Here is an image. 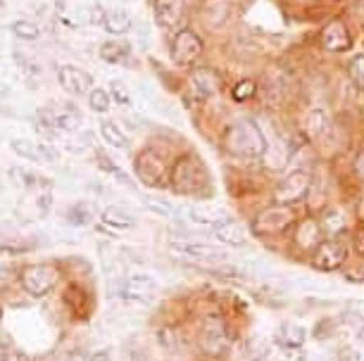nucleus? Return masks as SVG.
Returning <instances> with one entry per match:
<instances>
[{
  "label": "nucleus",
  "instance_id": "obj_9",
  "mask_svg": "<svg viewBox=\"0 0 364 361\" xmlns=\"http://www.w3.org/2000/svg\"><path fill=\"white\" fill-rule=\"evenodd\" d=\"M171 252H176L178 257H186V260H196V262H212V260H224V250L217 248L212 243H203V240H176L171 238L169 240Z\"/></svg>",
  "mask_w": 364,
  "mask_h": 361
},
{
  "label": "nucleus",
  "instance_id": "obj_42",
  "mask_svg": "<svg viewBox=\"0 0 364 361\" xmlns=\"http://www.w3.org/2000/svg\"><path fill=\"white\" fill-rule=\"evenodd\" d=\"M360 361H364V354H362V357H360Z\"/></svg>",
  "mask_w": 364,
  "mask_h": 361
},
{
  "label": "nucleus",
  "instance_id": "obj_2",
  "mask_svg": "<svg viewBox=\"0 0 364 361\" xmlns=\"http://www.w3.org/2000/svg\"><path fill=\"white\" fill-rule=\"evenodd\" d=\"M205 181H208V174H205L203 162L196 155H181L171 167L169 183L178 195H198L203 190Z\"/></svg>",
  "mask_w": 364,
  "mask_h": 361
},
{
  "label": "nucleus",
  "instance_id": "obj_18",
  "mask_svg": "<svg viewBox=\"0 0 364 361\" xmlns=\"http://www.w3.org/2000/svg\"><path fill=\"white\" fill-rule=\"evenodd\" d=\"M212 238L219 243V245H229V248H240V245L248 243V231L245 226H240L238 221H224L219 226L212 228Z\"/></svg>",
  "mask_w": 364,
  "mask_h": 361
},
{
  "label": "nucleus",
  "instance_id": "obj_27",
  "mask_svg": "<svg viewBox=\"0 0 364 361\" xmlns=\"http://www.w3.org/2000/svg\"><path fill=\"white\" fill-rule=\"evenodd\" d=\"M255 95H257V84L252 79L238 81V84L231 88V98L236 102H248V100L255 98Z\"/></svg>",
  "mask_w": 364,
  "mask_h": 361
},
{
  "label": "nucleus",
  "instance_id": "obj_4",
  "mask_svg": "<svg viewBox=\"0 0 364 361\" xmlns=\"http://www.w3.org/2000/svg\"><path fill=\"white\" fill-rule=\"evenodd\" d=\"M203 50L205 43L196 31L181 29L178 33H174V40H171V60H174V65L193 67L203 57Z\"/></svg>",
  "mask_w": 364,
  "mask_h": 361
},
{
  "label": "nucleus",
  "instance_id": "obj_41",
  "mask_svg": "<svg viewBox=\"0 0 364 361\" xmlns=\"http://www.w3.org/2000/svg\"><path fill=\"white\" fill-rule=\"evenodd\" d=\"M357 338H360V343H364V326H362V331H360V335H357Z\"/></svg>",
  "mask_w": 364,
  "mask_h": 361
},
{
  "label": "nucleus",
  "instance_id": "obj_38",
  "mask_svg": "<svg viewBox=\"0 0 364 361\" xmlns=\"http://www.w3.org/2000/svg\"><path fill=\"white\" fill-rule=\"evenodd\" d=\"M10 281V271L8 269H0V285H5Z\"/></svg>",
  "mask_w": 364,
  "mask_h": 361
},
{
  "label": "nucleus",
  "instance_id": "obj_40",
  "mask_svg": "<svg viewBox=\"0 0 364 361\" xmlns=\"http://www.w3.org/2000/svg\"><path fill=\"white\" fill-rule=\"evenodd\" d=\"M357 214H360V219L364 221V197H362V202H360V207H357Z\"/></svg>",
  "mask_w": 364,
  "mask_h": 361
},
{
  "label": "nucleus",
  "instance_id": "obj_13",
  "mask_svg": "<svg viewBox=\"0 0 364 361\" xmlns=\"http://www.w3.org/2000/svg\"><path fill=\"white\" fill-rule=\"evenodd\" d=\"M346 255H348L346 245L333 238V240H324L314 248L312 264H314V269H319V271H333L336 267H341V264L346 262Z\"/></svg>",
  "mask_w": 364,
  "mask_h": 361
},
{
  "label": "nucleus",
  "instance_id": "obj_11",
  "mask_svg": "<svg viewBox=\"0 0 364 361\" xmlns=\"http://www.w3.org/2000/svg\"><path fill=\"white\" fill-rule=\"evenodd\" d=\"M41 124H46L48 128L55 131H77L81 126V114L74 110L72 105H60V107H43L38 112Z\"/></svg>",
  "mask_w": 364,
  "mask_h": 361
},
{
  "label": "nucleus",
  "instance_id": "obj_35",
  "mask_svg": "<svg viewBox=\"0 0 364 361\" xmlns=\"http://www.w3.org/2000/svg\"><path fill=\"white\" fill-rule=\"evenodd\" d=\"M355 250H357V255L364 257V226L355 233Z\"/></svg>",
  "mask_w": 364,
  "mask_h": 361
},
{
  "label": "nucleus",
  "instance_id": "obj_36",
  "mask_svg": "<svg viewBox=\"0 0 364 361\" xmlns=\"http://www.w3.org/2000/svg\"><path fill=\"white\" fill-rule=\"evenodd\" d=\"M355 172H357V176H362L364 179V150L360 155H357V162H355Z\"/></svg>",
  "mask_w": 364,
  "mask_h": 361
},
{
  "label": "nucleus",
  "instance_id": "obj_39",
  "mask_svg": "<svg viewBox=\"0 0 364 361\" xmlns=\"http://www.w3.org/2000/svg\"><path fill=\"white\" fill-rule=\"evenodd\" d=\"M8 359V350H5V340L0 338V361H5Z\"/></svg>",
  "mask_w": 364,
  "mask_h": 361
},
{
  "label": "nucleus",
  "instance_id": "obj_32",
  "mask_svg": "<svg viewBox=\"0 0 364 361\" xmlns=\"http://www.w3.org/2000/svg\"><path fill=\"white\" fill-rule=\"evenodd\" d=\"M146 204H148V209H153V212L160 214V216H174L176 214V209L171 207L169 202L160 200V197H146Z\"/></svg>",
  "mask_w": 364,
  "mask_h": 361
},
{
  "label": "nucleus",
  "instance_id": "obj_21",
  "mask_svg": "<svg viewBox=\"0 0 364 361\" xmlns=\"http://www.w3.org/2000/svg\"><path fill=\"white\" fill-rule=\"evenodd\" d=\"M100 221L105 223V226L114 228V231H127V228H134L136 226V219L129 212H124V209L119 207H107L102 209L100 214Z\"/></svg>",
  "mask_w": 364,
  "mask_h": 361
},
{
  "label": "nucleus",
  "instance_id": "obj_15",
  "mask_svg": "<svg viewBox=\"0 0 364 361\" xmlns=\"http://www.w3.org/2000/svg\"><path fill=\"white\" fill-rule=\"evenodd\" d=\"M191 88L200 100H208L222 91V74L212 67H198L191 72Z\"/></svg>",
  "mask_w": 364,
  "mask_h": 361
},
{
  "label": "nucleus",
  "instance_id": "obj_14",
  "mask_svg": "<svg viewBox=\"0 0 364 361\" xmlns=\"http://www.w3.org/2000/svg\"><path fill=\"white\" fill-rule=\"evenodd\" d=\"M58 81L60 86L65 88L67 93L72 95H86L93 91V77L88 74L86 70H81V67H74V65H65L58 70Z\"/></svg>",
  "mask_w": 364,
  "mask_h": 361
},
{
  "label": "nucleus",
  "instance_id": "obj_20",
  "mask_svg": "<svg viewBox=\"0 0 364 361\" xmlns=\"http://www.w3.org/2000/svg\"><path fill=\"white\" fill-rule=\"evenodd\" d=\"M102 29L112 33V36H122V33L132 29V17L124 10H107L102 15Z\"/></svg>",
  "mask_w": 364,
  "mask_h": 361
},
{
  "label": "nucleus",
  "instance_id": "obj_23",
  "mask_svg": "<svg viewBox=\"0 0 364 361\" xmlns=\"http://www.w3.org/2000/svg\"><path fill=\"white\" fill-rule=\"evenodd\" d=\"M100 57L105 60L107 65H122L129 57V45L117 43V40H107L100 48Z\"/></svg>",
  "mask_w": 364,
  "mask_h": 361
},
{
  "label": "nucleus",
  "instance_id": "obj_30",
  "mask_svg": "<svg viewBox=\"0 0 364 361\" xmlns=\"http://www.w3.org/2000/svg\"><path fill=\"white\" fill-rule=\"evenodd\" d=\"M284 331L286 333H281V338H284L286 347H300L305 343V328H300V326H286Z\"/></svg>",
  "mask_w": 364,
  "mask_h": 361
},
{
  "label": "nucleus",
  "instance_id": "obj_29",
  "mask_svg": "<svg viewBox=\"0 0 364 361\" xmlns=\"http://www.w3.org/2000/svg\"><path fill=\"white\" fill-rule=\"evenodd\" d=\"M12 33L22 40H36L38 38V26L33 22H29V19H17V22H12Z\"/></svg>",
  "mask_w": 364,
  "mask_h": 361
},
{
  "label": "nucleus",
  "instance_id": "obj_12",
  "mask_svg": "<svg viewBox=\"0 0 364 361\" xmlns=\"http://www.w3.org/2000/svg\"><path fill=\"white\" fill-rule=\"evenodd\" d=\"M321 48L328 52H346L353 48V33L343 19H331L324 29H321Z\"/></svg>",
  "mask_w": 364,
  "mask_h": 361
},
{
  "label": "nucleus",
  "instance_id": "obj_6",
  "mask_svg": "<svg viewBox=\"0 0 364 361\" xmlns=\"http://www.w3.org/2000/svg\"><path fill=\"white\" fill-rule=\"evenodd\" d=\"M157 288H160V283H157L155 276L136 271V274H129L124 278V285H122V299L129 304H150Z\"/></svg>",
  "mask_w": 364,
  "mask_h": 361
},
{
  "label": "nucleus",
  "instance_id": "obj_5",
  "mask_svg": "<svg viewBox=\"0 0 364 361\" xmlns=\"http://www.w3.org/2000/svg\"><path fill=\"white\" fill-rule=\"evenodd\" d=\"M22 288L31 297H46L58 283V269L50 264H31L22 271Z\"/></svg>",
  "mask_w": 364,
  "mask_h": 361
},
{
  "label": "nucleus",
  "instance_id": "obj_7",
  "mask_svg": "<svg viewBox=\"0 0 364 361\" xmlns=\"http://www.w3.org/2000/svg\"><path fill=\"white\" fill-rule=\"evenodd\" d=\"M293 221H295V212L291 204H277V207L264 209V212L257 216L255 231L259 235H279V233H284Z\"/></svg>",
  "mask_w": 364,
  "mask_h": 361
},
{
  "label": "nucleus",
  "instance_id": "obj_22",
  "mask_svg": "<svg viewBox=\"0 0 364 361\" xmlns=\"http://www.w3.org/2000/svg\"><path fill=\"white\" fill-rule=\"evenodd\" d=\"M100 135H102V140H105L109 148L124 150L129 145L127 133L122 131L119 124H117V121H112V119H102L100 121Z\"/></svg>",
  "mask_w": 364,
  "mask_h": 361
},
{
  "label": "nucleus",
  "instance_id": "obj_33",
  "mask_svg": "<svg viewBox=\"0 0 364 361\" xmlns=\"http://www.w3.org/2000/svg\"><path fill=\"white\" fill-rule=\"evenodd\" d=\"M350 77H353V81L360 88H364V55H355L353 60H350Z\"/></svg>",
  "mask_w": 364,
  "mask_h": 361
},
{
  "label": "nucleus",
  "instance_id": "obj_8",
  "mask_svg": "<svg viewBox=\"0 0 364 361\" xmlns=\"http://www.w3.org/2000/svg\"><path fill=\"white\" fill-rule=\"evenodd\" d=\"M153 12L160 29L178 33L183 26V19H186V0H155Z\"/></svg>",
  "mask_w": 364,
  "mask_h": 361
},
{
  "label": "nucleus",
  "instance_id": "obj_24",
  "mask_svg": "<svg viewBox=\"0 0 364 361\" xmlns=\"http://www.w3.org/2000/svg\"><path fill=\"white\" fill-rule=\"evenodd\" d=\"M295 243H300V245H305V248H317V243H319V226H317V221H312V219H305L302 223H298V233H295Z\"/></svg>",
  "mask_w": 364,
  "mask_h": 361
},
{
  "label": "nucleus",
  "instance_id": "obj_31",
  "mask_svg": "<svg viewBox=\"0 0 364 361\" xmlns=\"http://www.w3.org/2000/svg\"><path fill=\"white\" fill-rule=\"evenodd\" d=\"M72 223H77V226H86L88 221H91V207L88 204H77V207H72L70 212H67Z\"/></svg>",
  "mask_w": 364,
  "mask_h": 361
},
{
  "label": "nucleus",
  "instance_id": "obj_25",
  "mask_svg": "<svg viewBox=\"0 0 364 361\" xmlns=\"http://www.w3.org/2000/svg\"><path fill=\"white\" fill-rule=\"evenodd\" d=\"M10 145L19 155V157L31 160V162H46L43 160V150H41V143H29V140L17 138V140H12Z\"/></svg>",
  "mask_w": 364,
  "mask_h": 361
},
{
  "label": "nucleus",
  "instance_id": "obj_28",
  "mask_svg": "<svg viewBox=\"0 0 364 361\" xmlns=\"http://www.w3.org/2000/svg\"><path fill=\"white\" fill-rule=\"evenodd\" d=\"M109 102H112V95H109L105 88H93L88 93V105H91L93 112H107L109 110Z\"/></svg>",
  "mask_w": 364,
  "mask_h": 361
},
{
  "label": "nucleus",
  "instance_id": "obj_19",
  "mask_svg": "<svg viewBox=\"0 0 364 361\" xmlns=\"http://www.w3.org/2000/svg\"><path fill=\"white\" fill-rule=\"evenodd\" d=\"M305 131L312 140L324 138V135L331 131V119H328L326 110H321V107H312L305 117Z\"/></svg>",
  "mask_w": 364,
  "mask_h": 361
},
{
  "label": "nucleus",
  "instance_id": "obj_3",
  "mask_svg": "<svg viewBox=\"0 0 364 361\" xmlns=\"http://www.w3.org/2000/svg\"><path fill=\"white\" fill-rule=\"evenodd\" d=\"M136 174L150 188H164L171 176L167 160L157 150H143L139 157H136Z\"/></svg>",
  "mask_w": 364,
  "mask_h": 361
},
{
  "label": "nucleus",
  "instance_id": "obj_16",
  "mask_svg": "<svg viewBox=\"0 0 364 361\" xmlns=\"http://www.w3.org/2000/svg\"><path fill=\"white\" fill-rule=\"evenodd\" d=\"M226 343H229V333H226V326L219 321V318H208L203 323V333H200V345L208 354H222L226 350Z\"/></svg>",
  "mask_w": 364,
  "mask_h": 361
},
{
  "label": "nucleus",
  "instance_id": "obj_1",
  "mask_svg": "<svg viewBox=\"0 0 364 361\" xmlns=\"http://www.w3.org/2000/svg\"><path fill=\"white\" fill-rule=\"evenodd\" d=\"M267 145H269V140L264 138L262 128L248 119L233 121L224 131V148L229 150L231 155H236V157L259 160V157H264Z\"/></svg>",
  "mask_w": 364,
  "mask_h": 361
},
{
  "label": "nucleus",
  "instance_id": "obj_17",
  "mask_svg": "<svg viewBox=\"0 0 364 361\" xmlns=\"http://www.w3.org/2000/svg\"><path fill=\"white\" fill-rule=\"evenodd\" d=\"M186 216L196 226H210V228L231 219V214L224 207H217V204H193V207L186 209Z\"/></svg>",
  "mask_w": 364,
  "mask_h": 361
},
{
  "label": "nucleus",
  "instance_id": "obj_34",
  "mask_svg": "<svg viewBox=\"0 0 364 361\" xmlns=\"http://www.w3.org/2000/svg\"><path fill=\"white\" fill-rule=\"evenodd\" d=\"M109 93L114 95L119 105H129V93L122 88V81H112V84H109Z\"/></svg>",
  "mask_w": 364,
  "mask_h": 361
},
{
  "label": "nucleus",
  "instance_id": "obj_26",
  "mask_svg": "<svg viewBox=\"0 0 364 361\" xmlns=\"http://www.w3.org/2000/svg\"><path fill=\"white\" fill-rule=\"evenodd\" d=\"M65 299H67V304L72 306V311L77 316H84V311H86V304H88V297H86V292L77 288V285H70L65 292Z\"/></svg>",
  "mask_w": 364,
  "mask_h": 361
},
{
  "label": "nucleus",
  "instance_id": "obj_37",
  "mask_svg": "<svg viewBox=\"0 0 364 361\" xmlns=\"http://www.w3.org/2000/svg\"><path fill=\"white\" fill-rule=\"evenodd\" d=\"M91 361H109V354L107 352H98V354H93Z\"/></svg>",
  "mask_w": 364,
  "mask_h": 361
},
{
  "label": "nucleus",
  "instance_id": "obj_10",
  "mask_svg": "<svg viewBox=\"0 0 364 361\" xmlns=\"http://www.w3.org/2000/svg\"><path fill=\"white\" fill-rule=\"evenodd\" d=\"M307 190H310V174L298 169V172L288 174L284 181H279L277 190H274V200L277 204H293L300 202L307 195Z\"/></svg>",
  "mask_w": 364,
  "mask_h": 361
}]
</instances>
